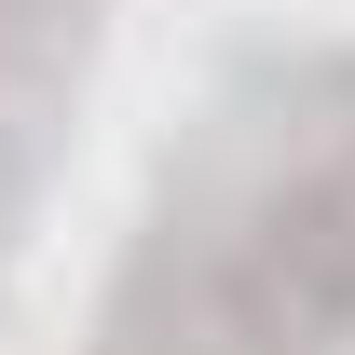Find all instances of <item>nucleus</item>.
Masks as SVG:
<instances>
[{"label": "nucleus", "instance_id": "nucleus-1", "mask_svg": "<svg viewBox=\"0 0 355 355\" xmlns=\"http://www.w3.org/2000/svg\"><path fill=\"white\" fill-rule=\"evenodd\" d=\"M246 301L287 355H342L355 342V205L342 191H287L246 232Z\"/></svg>", "mask_w": 355, "mask_h": 355}]
</instances>
